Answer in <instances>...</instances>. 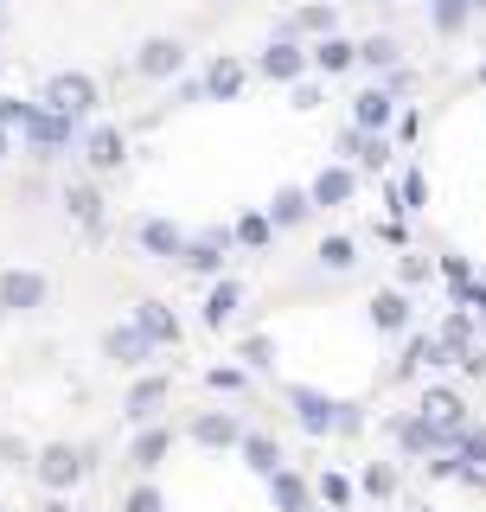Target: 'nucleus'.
Here are the masks:
<instances>
[{
	"instance_id": "1",
	"label": "nucleus",
	"mask_w": 486,
	"mask_h": 512,
	"mask_svg": "<svg viewBox=\"0 0 486 512\" xmlns=\"http://www.w3.org/2000/svg\"><path fill=\"white\" fill-rule=\"evenodd\" d=\"M288 404H295V423L307 429V436H339V410H346V404H333L327 391H307V384H295V391H288Z\"/></svg>"
},
{
	"instance_id": "2",
	"label": "nucleus",
	"mask_w": 486,
	"mask_h": 512,
	"mask_svg": "<svg viewBox=\"0 0 486 512\" xmlns=\"http://www.w3.org/2000/svg\"><path fill=\"white\" fill-rule=\"evenodd\" d=\"M45 109H58L64 122H77L84 109H96V84H90L84 71H64V77H52V84H45Z\"/></svg>"
},
{
	"instance_id": "3",
	"label": "nucleus",
	"mask_w": 486,
	"mask_h": 512,
	"mask_svg": "<svg viewBox=\"0 0 486 512\" xmlns=\"http://www.w3.org/2000/svg\"><path fill=\"white\" fill-rule=\"evenodd\" d=\"M423 416L429 429H442V436H467V404H461V391H448V384H435V391H423Z\"/></svg>"
},
{
	"instance_id": "4",
	"label": "nucleus",
	"mask_w": 486,
	"mask_h": 512,
	"mask_svg": "<svg viewBox=\"0 0 486 512\" xmlns=\"http://www.w3.org/2000/svg\"><path fill=\"white\" fill-rule=\"evenodd\" d=\"M84 474H90L84 448H64V442H52V448L39 455V480H45V487H77Z\"/></svg>"
},
{
	"instance_id": "5",
	"label": "nucleus",
	"mask_w": 486,
	"mask_h": 512,
	"mask_svg": "<svg viewBox=\"0 0 486 512\" xmlns=\"http://www.w3.org/2000/svg\"><path fill=\"white\" fill-rule=\"evenodd\" d=\"M442 352H448V365H467L474 359V308H448V320H442Z\"/></svg>"
},
{
	"instance_id": "6",
	"label": "nucleus",
	"mask_w": 486,
	"mask_h": 512,
	"mask_svg": "<svg viewBox=\"0 0 486 512\" xmlns=\"http://www.w3.org/2000/svg\"><path fill=\"white\" fill-rule=\"evenodd\" d=\"M0 308H13V314L45 308V276H32V269H13V276H0Z\"/></svg>"
},
{
	"instance_id": "7",
	"label": "nucleus",
	"mask_w": 486,
	"mask_h": 512,
	"mask_svg": "<svg viewBox=\"0 0 486 512\" xmlns=\"http://www.w3.org/2000/svg\"><path fill=\"white\" fill-rule=\"evenodd\" d=\"M391 103H397V96L391 90H359V96H352V128H359V135H378V128L384 122H391Z\"/></svg>"
},
{
	"instance_id": "8",
	"label": "nucleus",
	"mask_w": 486,
	"mask_h": 512,
	"mask_svg": "<svg viewBox=\"0 0 486 512\" xmlns=\"http://www.w3.org/2000/svg\"><path fill=\"white\" fill-rule=\"evenodd\" d=\"M192 436H199V448H237V442H243V429H237V416H231V410H205L199 423H192Z\"/></svg>"
},
{
	"instance_id": "9",
	"label": "nucleus",
	"mask_w": 486,
	"mask_h": 512,
	"mask_svg": "<svg viewBox=\"0 0 486 512\" xmlns=\"http://www.w3.org/2000/svg\"><path fill=\"white\" fill-rule=\"evenodd\" d=\"M371 327H378V333H403V327H410V295H403V288L371 295Z\"/></svg>"
},
{
	"instance_id": "10",
	"label": "nucleus",
	"mask_w": 486,
	"mask_h": 512,
	"mask_svg": "<svg viewBox=\"0 0 486 512\" xmlns=\"http://www.w3.org/2000/svg\"><path fill=\"white\" fill-rule=\"evenodd\" d=\"M352 192H359V173H352V167H327L307 199H314V205H352Z\"/></svg>"
},
{
	"instance_id": "11",
	"label": "nucleus",
	"mask_w": 486,
	"mask_h": 512,
	"mask_svg": "<svg viewBox=\"0 0 486 512\" xmlns=\"http://www.w3.org/2000/svg\"><path fill=\"white\" fill-rule=\"evenodd\" d=\"M269 500H275V512H307L314 487H307L295 468H282V474H269Z\"/></svg>"
},
{
	"instance_id": "12",
	"label": "nucleus",
	"mask_w": 486,
	"mask_h": 512,
	"mask_svg": "<svg viewBox=\"0 0 486 512\" xmlns=\"http://www.w3.org/2000/svg\"><path fill=\"white\" fill-rule=\"evenodd\" d=\"M301 64H307V52H301L295 39H275L269 52H263V71L275 77V84H295V77H301Z\"/></svg>"
},
{
	"instance_id": "13",
	"label": "nucleus",
	"mask_w": 486,
	"mask_h": 512,
	"mask_svg": "<svg viewBox=\"0 0 486 512\" xmlns=\"http://www.w3.org/2000/svg\"><path fill=\"white\" fill-rule=\"evenodd\" d=\"M109 359H122V365H148L154 359V340L141 327H116L109 333Z\"/></svg>"
},
{
	"instance_id": "14",
	"label": "nucleus",
	"mask_w": 486,
	"mask_h": 512,
	"mask_svg": "<svg viewBox=\"0 0 486 512\" xmlns=\"http://www.w3.org/2000/svg\"><path fill=\"white\" fill-rule=\"evenodd\" d=\"M339 148L359 154V167H391V141H384V135H359V128H346Z\"/></svg>"
},
{
	"instance_id": "15",
	"label": "nucleus",
	"mask_w": 486,
	"mask_h": 512,
	"mask_svg": "<svg viewBox=\"0 0 486 512\" xmlns=\"http://www.w3.org/2000/svg\"><path fill=\"white\" fill-rule=\"evenodd\" d=\"M26 135L39 141V148H64V141H71V122H64L58 109H32V116H26Z\"/></svg>"
},
{
	"instance_id": "16",
	"label": "nucleus",
	"mask_w": 486,
	"mask_h": 512,
	"mask_svg": "<svg viewBox=\"0 0 486 512\" xmlns=\"http://www.w3.org/2000/svg\"><path fill=\"white\" fill-rule=\"evenodd\" d=\"M135 327H141V333H148V340H154V346H173V340H180V320H173L167 308H160V301H148V308H141V314H135Z\"/></svg>"
},
{
	"instance_id": "17",
	"label": "nucleus",
	"mask_w": 486,
	"mask_h": 512,
	"mask_svg": "<svg viewBox=\"0 0 486 512\" xmlns=\"http://www.w3.org/2000/svg\"><path fill=\"white\" fill-rule=\"evenodd\" d=\"M180 45H173V39H148V45H141V71H148V77H173V71H180Z\"/></svg>"
},
{
	"instance_id": "18",
	"label": "nucleus",
	"mask_w": 486,
	"mask_h": 512,
	"mask_svg": "<svg viewBox=\"0 0 486 512\" xmlns=\"http://www.w3.org/2000/svg\"><path fill=\"white\" fill-rule=\"evenodd\" d=\"M333 26H339V13H333V7H301L295 20L282 26V39H295V32H314V39H333Z\"/></svg>"
},
{
	"instance_id": "19",
	"label": "nucleus",
	"mask_w": 486,
	"mask_h": 512,
	"mask_svg": "<svg viewBox=\"0 0 486 512\" xmlns=\"http://www.w3.org/2000/svg\"><path fill=\"white\" fill-rule=\"evenodd\" d=\"M160 404H167V378H141L135 391H128V416H135V423H148Z\"/></svg>"
},
{
	"instance_id": "20",
	"label": "nucleus",
	"mask_w": 486,
	"mask_h": 512,
	"mask_svg": "<svg viewBox=\"0 0 486 512\" xmlns=\"http://www.w3.org/2000/svg\"><path fill=\"white\" fill-rule=\"evenodd\" d=\"M141 250H154V256H180V250H186V237L173 231L167 218H148V224H141Z\"/></svg>"
},
{
	"instance_id": "21",
	"label": "nucleus",
	"mask_w": 486,
	"mask_h": 512,
	"mask_svg": "<svg viewBox=\"0 0 486 512\" xmlns=\"http://www.w3.org/2000/svg\"><path fill=\"white\" fill-rule=\"evenodd\" d=\"M243 461H250L256 474H282V448H275V436H243Z\"/></svg>"
},
{
	"instance_id": "22",
	"label": "nucleus",
	"mask_w": 486,
	"mask_h": 512,
	"mask_svg": "<svg viewBox=\"0 0 486 512\" xmlns=\"http://www.w3.org/2000/svg\"><path fill=\"white\" fill-rule=\"evenodd\" d=\"M307 212H314V199H307L301 186H282V192H275V212H269V224H301Z\"/></svg>"
},
{
	"instance_id": "23",
	"label": "nucleus",
	"mask_w": 486,
	"mask_h": 512,
	"mask_svg": "<svg viewBox=\"0 0 486 512\" xmlns=\"http://www.w3.org/2000/svg\"><path fill=\"white\" fill-rule=\"evenodd\" d=\"M237 301H243V288L237 282H218L212 295H205V327H224V320L237 314Z\"/></svg>"
},
{
	"instance_id": "24",
	"label": "nucleus",
	"mask_w": 486,
	"mask_h": 512,
	"mask_svg": "<svg viewBox=\"0 0 486 512\" xmlns=\"http://www.w3.org/2000/svg\"><path fill=\"white\" fill-rule=\"evenodd\" d=\"M180 263L192 269V276H212V269L224 263V256H218V237H199V244H186V250H180Z\"/></svg>"
},
{
	"instance_id": "25",
	"label": "nucleus",
	"mask_w": 486,
	"mask_h": 512,
	"mask_svg": "<svg viewBox=\"0 0 486 512\" xmlns=\"http://www.w3.org/2000/svg\"><path fill=\"white\" fill-rule=\"evenodd\" d=\"M352 58H359V52H352V45L339 39V32H333V39H320V45H314V64H320V71H346Z\"/></svg>"
},
{
	"instance_id": "26",
	"label": "nucleus",
	"mask_w": 486,
	"mask_h": 512,
	"mask_svg": "<svg viewBox=\"0 0 486 512\" xmlns=\"http://www.w3.org/2000/svg\"><path fill=\"white\" fill-rule=\"evenodd\" d=\"M205 90H212V96H237V90H243V64H237V58L212 64V77H205Z\"/></svg>"
},
{
	"instance_id": "27",
	"label": "nucleus",
	"mask_w": 486,
	"mask_h": 512,
	"mask_svg": "<svg viewBox=\"0 0 486 512\" xmlns=\"http://www.w3.org/2000/svg\"><path fill=\"white\" fill-rule=\"evenodd\" d=\"M160 455H167V429H141V436H135V468L148 474Z\"/></svg>"
},
{
	"instance_id": "28",
	"label": "nucleus",
	"mask_w": 486,
	"mask_h": 512,
	"mask_svg": "<svg viewBox=\"0 0 486 512\" xmlns=\"http://www.w3.org/2000/svg\"><path fill=\"white\" fill-rule=\"evenodd\" d=\"M90 160H96V167H116V160H122V135H116V128H96V135H90Z\"/></svg>"
},
{
	"instance_id": "29",
	"label": "nucleus",
	"mask_w": 486,
	"mask_h": 512,
	"mask_svg": "<svg viewBox=\"0 0 486 512\" xmlns=\"http://www.w3.org/2000/svg\"><path fill=\"white\" fill-rule=\"evenodd\" d=\"M320 263H327V269H359V250H352V237H327V244H320Z\"/></svg>"
},
{
	"instance_id": "30",
	"label": "nucleus",
	"mask_w": 486,
	"mask_h": 512,
	"mask_svg": "<svg viewBox=\"0 0 486 512\" xmlns=\"http://www.w3.org/2000/svg\"><path fill=\"white\" fill-rule=\"evenodd\" d=\"M359 58H365V64H378V71H397V39H384V32H378V39H365V45H359Z\"/></svg>"
},
{
	"instance_id": "31",
	"label": "nucleus",
	"mask_w": 486,
	"mask_h": 512,
	"mask_svg": "<svg viewBox=\"0 0 486 512\" xmlns=\"http://www.w3.org/2000/svg\"><path fill=\"white\" fill-rule=\"evenodd\" d=\"M467 13H474L467 0H435V32H461Z\"/></svg>"
},
{
	"instance_id": "32",
	"label": "nucleus",
	"mask_w": 486,
	"mask_h": 512,
	"mask_svg": "<svg viewBox=\"0 0 486 512\" xmlns=\"http://www.w3.org/2000/svg\"><path fill=\"white\" fill-rule=\"evenodd\" d=\"M365 493H371V500H391V493H397V468H384V461L365 468Z\"/></svg>"
},
{
	"instance_id": "33",
	"label": "nucleus",
	"mask_w": 486,
	"mask_h": 512,
	"mask_svg": "<svg viewBox=\"0 0 486 512\" xmlns=\"http://www.w3.org/2000/svg\"><path fill=\"white\" fill-rule=\"evenodd\" d=\"M314 493H320L327 506H352V480H346V474H320V487H314Z\"/></svg>"
},
{
	"instance_id": "34",
	"label": "nucleus",
	"mask_w": 486,
	"mask_h": 512,
	"mask_svg": "<svg viewBox=\"0 0 486 512\" xmlns=\"http://www.w3.org/2000/svg\"><path fill=\"white\" fill-rule=\"evenodd\" d=\"M71 212L90 224V231H103V212H96V192L90 186H71Z\"/></svg>"
},
{
	"instance_id": "35",
	"label": "nucleus",
	"mask_w": 486,
	"mask_h": 512,
	"mask_svg": "<svg viewBox=\"0 0 486 512\" xmlns=\"http://www.w3.org/2000/svg\"><path fill=\"white\" fill-rule=\"evenodd\" d=\"M455 461H467V468L486 474V436H461V442H455Z\"/></svg>"
},
{
	"instance_id": "36",
	"label": "nucleus",
	"mask_w": 486,
	"mask_h": 512,
	"mask_svg": "<svg viewBox=\"0 0 486 512\" xmlns=\"http://www.w3.org/2000/svg\"><path fill=\"white\" fill-rule=\"evenodd\" d=\"M442 282H448V288H455V295H461V288L474 282V269H467L461 256H442Z\"/></svg>"
},
{
	"instance_id": "37",
	"label": "nucleus",
	"mask_w": 486,
	"mask_h": 512,
	"mask_svg": "<svg viewBox=\"0 0 486 512\" xmlns=\"http://www.w3.org/2000/svg\"><path fill=\"white\" fill-rule=\"evenodd\" d=\"M269 231H275V224H269V218H256V212L237 224V237H243V244H269Z\"/></svg>"
},
{
	"instance_id": "38",
	"label": "nucleus",
	"mask_w": 486,
	"mask_h": 512,
	"mask_svg": "<svg viewBox=\"0 0 486 512\" xmlns=\"http://www.w3.org/2000/svg\"><path fill=\"white\" fill-rule=\"evenodd\" d=\"M243 378H250L243 365H218V372H212V391H243Z\"/></svg>"
},
{
	"instance_id": "39",
	"label": "nucleus",
	"mask_w": 486,
	"mask_h": 512,
	"mask_svg": "<svg viewBox=\"0 0 486 512\" xmlns=\"http://www.w3.org/2000/svg\"><path fill=\"white\" fill-rule=\"evenodd\" d=\"M243 359H250V365H269V359H275V346L263 340V333H256V340H243Z\"/></svg>"
},
{
	"instance_id": "40",
	"label": "nucleus",
	"mask_w": 486,
	"mask_h": 512,
	"mask_svg": "<svg viewBox=\"0 0 486 512\" xmlns=\"http://www.w3.org/2000/svg\"><path fill=\"white\" fill-rule=\"evenodd\" d=\"M128 512H160V493L154 487H135V493H128Z\"/></svg>"
},
{
	"instance_id": "41",
	"label": "nucleus",
	"mask_w": 486,
	"mask_h": 512,
	"mask_svg": "<svg viewBox=\"0 0 486 512\" xmlns=\"http://www.w3.org/2000/svg\"><path fill=\"white\" fill-rule=\"evenodd\" d=\"M410 84H416V77H410V64H397V71H384V90H391V96H403Z\"/></svg>"
},
{
	"instance_id": "42",
	"label": "nucleus",
	"mask_w": 486,
	"mask_h": 512,
	"mask_svg": "<svg viewBox=\"0 0 486 512\" xmlns=\"http://www.w3.org/2000/svg\"><path fill=\"white\" fill-rule=\"evenodd\" d=\"M26 116H32L26 103H0V122H26Z\"/></svg>"
},
{
	"instance_id": "43",
	"label": "nucleus",
	"mask_w": 486,
	"mask_h": 512,
	"mask_svg": "<svg viewBox=\"0 0 486 512\" xmlns=\"http://www.w3.org/2000/svg\"><path fill=\"white\" fill-rule=\"evenodd\" d=\"M45 512H77V506H45Z\"/></svg>"
},
{
	"instance_id": "44",
	"label": "nucleus",
	"mask_w": 486,
	"mask_h": 512,
	"mask_svg": "<svg viewBox=\"0 0 486 512\" xmlns=\"http://www.w3.org/2000/svg\"><path fill=\"white\" fill-rule=\"evenodd\" d=\"M0 154H7V135H0Z\"/></svg>"
},
{
	"instance_id": "45",
	"label": "nucleus",
	"mask_w": 486,
	"mask_h": 512,
	"mask_svg": "<svg viewBox=\"0 0 486 512\" xmlns=\"http://www.w3.org/2000/svg\"><path fill=\"white\" fill-rule=\"evenodd\" d=\"M480 77H486V64H480Z\"/></svg>"
}]
</instances>
